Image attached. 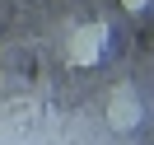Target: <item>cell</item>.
<instances>
[{
    "mask_svg": "<svg viewBox=\"0 0 154 145\" xmlns=\"http://www.w3.org/2000/svg\"><path fill=\"white\" fill-rule=\"evenodd\" d=\"M103 52H107V24L103 19L79 24V28L70 33V42H66V61L79 66V70H94L98 61H103Z\"/></svg>",
    "mask_w": 154,
    "mask_h": 145,
    "instance_id": "1",
    "label": "cell"
},
{
    "mask_svg": "<svg viewBox=\"0 0 154 145\" xmlns=\"http://www.w3.org/2000/svg\"><path fill=\"white\" fill-rule=\"evenodd\" d=\"M140 117H145V108H140V98H135V89L117 84L112 94H107V126H112V131H135Z\"/></svg>",
    "mask_w": 154,
    "mask_h": 145,
    "instance_id": "2",
    "label": "cell"
},
{
    "mask_svg": "<svg viewBox=\"0 0 154 145\" xmlns=\"http://www.w3.org/2000/svg\"><path fill=\"white\" fill-rule=\"evenodd\" d=\"M122 10L126 14H140V10H149V0H122Z\"/></svg>",
    "mask_w": 154,
    "mask_h": 145,
    "instance_id": "3",
    "label": "cell"
}]
</instances>
